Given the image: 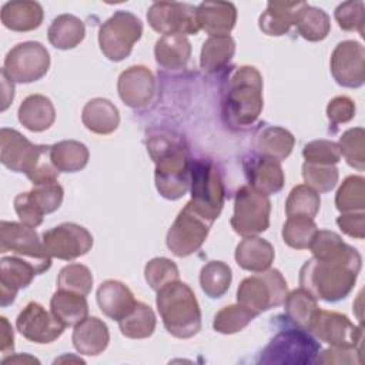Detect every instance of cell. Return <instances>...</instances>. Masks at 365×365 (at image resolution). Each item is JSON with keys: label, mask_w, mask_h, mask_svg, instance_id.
Segmentation results:
<instances>
[{"label": "cell", "mask_w": 365, "mask_h": 365, "mask_svg": "<svg viewBox=\"0 0 365 365\" xmlns=\"http://www.w3.org/2000/svg\"><path fill=\"white\" fill-rule=\"evenodd\" d=\"M16 361H20V362H37L38 364V361L36 359V358H33V356H30V355H20V356H9V358H3V362L6 364V362H16Z\"/></svg>", "instance_id": "obj_57"}, {"label": "cell", "mask_w": 365, "mask_h": 365, "mask_svg": "<svg viewBox=\"0 0 365 365\" xmlns=\"http://www.w3.org/2000/svg\"><path fill=\"white\" fill-rule=\"evenodd\" d=\"M341 155L345 157L346 163L364 171L365 168V131L362 127H355L346 130L339 138Z\"/></svg>", "instance_id": "obj_44"}, {"label": "cell", "mask_w": 365, "mask_h": 365, "mask_svg": "<svg viewBox=\"0 0 365 365\" xmlns=\"http://www.w3.org/2000/svg\"><path fill=\"white\" fill-rule=\"evenodd\" d=\"M319 344L305 329L279 331L262 349L259 362L282 365H305L317 361Z\"/></svg>", "instance_id": "obj_8"}, {"label": "cell", "mask_w": 365, "mask_h": 365, "mask_svg": "<svg viewBox=\"0 0 365 365\" xmlns=\"http://www.w3.org/2000/svg\"><path fill=\"white\" fill-rule=\"evenodd\" d=\"M1 23L13 31H30L43 21V7L37 1L16 0L7 1L1 7Z\"/></svg>", "instance_id": "obj_26"}, {"label": "cell", "mask_w": 365, "mask_h": 365, "mask_svg": "<svg viewBox=\"0 0 365 365\" xmlns=\"http://www.w3.org/2000/svg\"><path fill=\"white\" fill-rule=\"evenodd\" d=\"M157 309L165 329L175 338H191L201 329V311L192 289L180 279L157 291Z\"/></svg>", "instance_id": "obj_5"}, {"label": "cell", "mask_w": 365, "mask_h": 365, "mask_svg": "<svg viewBox=\"0 0 365 365\" xmlns=\"http://www.w3.org/2000/svg\"><path fill=\"white\" fill-rule=\"evenodd\" d=\"M331 73L335 81L348 88H358L365 81V50L354 40L336 44L331 56Z\"/></svg>", "instance_id": "obj_17"}, {"label": "cell", "mask_w": 365, "mask_h": 365, "mask_svg": "<svg viewBox=\"0 0 365 365\" xmlns=\"http://www.w3.org/2000/svg\"><path fill=\"white\" fill-rule=\"evenodd\" d=\"M327 115L332 125L346 123L355 115V104L351 98L345 96H338L328 103Z\"/></svg>", "instance_id": "obj_52"}, {"label": "cell", "mask_w": 365, "mask_h": 365, "mask_svg": "<svg viewBox=\"0 0 365 365\" xmlns=\"http://www.w3.org/2000/svg\"><path fill=\"white\" fill-rule=\"evenodd\" d=\"M200 30L211 36H230L237 21V9L230 1H202L197 7Z\"/></svg>", "instance_id": "obj_22"}, {"label": "cell", "mask_w": 365, "mask_h": 365, "mask_svg": "<svg viewBox=\"0 0 365 365\" xmlns=\"http://www.w3.org/2000/svg\"><path fill=\"white\" fill-rule=\"evenodd\" d=\"M339 228L349 237L362 240L365 237V214L364 211L344 212L336 218Z\"/></svg>", "instance_id": "obj_53"}, {"label": "cell", "mask_w": 365, "mask_h": 365, "mask_svg": "<svg viewBox=\"0 0 365 365\" xmlns=\"http://www.w3.org/2000/svg\"><path fill=\"white\" fill-rule=\"evenodd\" d=\"M143 34L138 17L125 10L115 11L98 31V44L103 54L111 61H121L130 56L133 46Z\"/></svg>", "instance_id": "obj_9"}, {"label": "cell", "mask_w": 365, "mask_h": 365, "mask_svg": "<svg viewBox=\"0 0 365 365\" xmlns=\"http://www.w3.org/2000/svg\"><path fill=\"white\" fill-rule=\"evenodd\" d=\"M37 275L36 268L16 255L0 259V304L7 307L14 302L17 291L26 288Z\"/></svg>", "instance_id": "obj_20"}, {"label": "cell", "mask_w": 365, "mask_h": 365, "mask_svg": "<svg viewBox=\"0 0 365 365\" xmlns=\"http://www.w3.org/2000/svg\"><path fill=\"white\" fill-rule=\"evenodd\" d=\"M1 111H4L10 103L13 101L14 97V87H13V81L7 77V74L1 70Z\"/></svg>", "instance_id": "obj_56"}, {"label": "cell", "mask_w": 365, "mask_h": 365, "mask_svg": "<svg viewBox=\"0 0 365 365\" xmlns=\"http://www.w3.org/2000/svg\"><path fill=\"white\" fill-rule=\"evenodd\" d=\"M120 98L133 108L147 106L155 91V80L153 73L144 66H131L124 70L117 81Z\"/></svg>", "instance_id": "obj_19"}, {"label": "cell", "mask_w": 365, "mask_h": 365, "mask_svg": "<svg viewBox=\"0 0 365 365\" xmlns=\"http://www.w3.org/2000/svg\"><path fill=\"white\" fill-rule=\"evenodd\" d=\"M235 53V41L231 36H211L201 48L200 66L205 73L222 70Z\"/></svg>", "instance_id": "obj_34"}, {"label": "cell", "mask_w": 365, "mask_h": 365, "mask_svg": "<svg viewBox=\"0 0 365 365\" xmlns=\"http://www.w3.org/2000/svg\"><path fill=\"white\" fill-rule=\"evenodd\" d=\"M110 342L107 325L97 317H87L74 327L73 345L81 355H98Z\"/></svg>", "instance_id": "obj_24"}, {"label": "cell", "mask_w": 365, "mask_h": 365, "mask_svg": "<svg viewBox=\"0 0 365 365\" xmlns=\"http://www.w3.org/2000/svg\"><path fill=\"white\" fill-rule=\"evenodd\" d=\"M257 315L241 304L224 307L215 314L212 327L220 334H235L244 329Z\"/></svg>", "instance_id": "obj_43"}, {"label": "cell", "mask_w": 365, "mask_h": 365, "mask_svg": "<svg viewBox=\"0 0 365 365\" xmlns=\"http://www.w3.org/2000/svg\"><path fill=\"white\" fill-rule=\"evenodd\" d=\"M97 302L106 317L120 321L130 314L137 301L125 284L107 279L97 289Z\"/></svg>", "instance_id": "obj_23"}, {"label": "cell", "mask_w": 365, "mask_h": 365, "mask_svg": "<svg viewBox=\"0 0 365 365\" xmlns=\"http://www.w3.org/2000/svg\"><path fill=\"white\" fill-rule=\"evenodd\" d=\"M244 170L250 181L248 185L265 195L277 194L284 187L282 167L274 158L264 155L248 157L244 160Z\"/></svg>", "instance_id": "obj_21"}, {"label": "cell", "mask_w": 365, "mask_h": 365, "mask_svg": "<svg viewBox=\"0 0 365 365\" xmlns=\"http://www.w3.org/2000/svg\"><path fill=\"white\" fill-rule=\"evenodd\" d=\"M231 279V268L222 261H210L201 268L200 272L201 289L210 298L222 297L228 291Z\"/></svg>", "instance_id": "obj_39"}, {"label": "cell", "mask_w": 365, "mask_h": 365, "mask_svg": "<svg viewBox=\"0 0 365 365\" xmlns=\"http://www.w3.org/2000/svg\"><path fill=\"white\" fill-rule=\"evenodd\" d=\"M43 244L50 257L71 261L86 255L93 247V235L81 225L63 222L43 234Z\"/></svg>", "instance_id": "obj_16"}, {"label": "cell", "mask_w": 365, "mask_h": 365, "mask_svg": "<svg viewBox=\"0 0 365 365\" xmlns=\"http://www.w3.org/2000/svg\"><path fill=\"white\" fill-rule=\"evenodd\" d=\"M302 175L305 185L318 194L331 191L338 182V170L332 164H314L305 161L302 165Z\"/></svg>", "instance_id": "obj_46"}, {"label": "cell", "mask_w": 365, "mask_h": 365, "mask_svg": "<svg viewBox=\"0 0 365 365\" xmlns=\"http://www.w3.org/2000/svg\"><path fill=\"white\" fill-rule=\"evenodd\" d=\"M17 331L29 341L36 344H50L56 341L64 331V325L46 311L38 302H29L17 315Z\"/></svg>", "instance_id": "obj_18"}, {"label": "cell", "mask_w": 365, "mask_h": 365, "mask_svg": "<svg viewBox=\"0 0 365 365\" xmlns=\"http://www.w3.org/2000/svg\"><path fill=\"white\" fill-rule=\"evenodd\" d=\"M58 289L87 295L93 287L91 271L83 264H68L61 268L57 278Z\"/></svg>", "instance_id": "obj_45"}, {"label": "cell", "mask_w": 365, "mask_h": 365, "mask_svg": "<svg viewBox=\"0 0 365 365\" xmlns=\"http://www.w3.org/2000/svg\"><path fill=\"white\" fill-rule=\"evenodd\" d=\"M275 258L274 247L264 238L245 237L235 248L237 264L247 271L261 272L271 267Z\"/></svg>", "instance_id": "obj_25"}, {"label": "cell", "mask_w": 365, "mask_h": 365, "mask_svg": "<svg viewBox=\"0 0 365 365\" xmlns=\"http://www.w3.org/2000/svg\"><path fill=\"white\" fill-rule=\"evenodd\" d=\"M53 315L64 327H76L87 318L88 304L86 295L76 294L66 289H58L53 294L50 301Z\"/></svg>", "instance_id": "obj_31"}, {"label": "cell", "mask_w": 365, "mask_h": 365, "mask_svg": "<svg viewBox=\"0 0 365 365\" xmlns=\"http://www.w3.org/2000/svg\"><path fill=\"white\" fill-rule=\"evenodd\" d=\"M147 150L155 164V187L167 200L181 198L190 188V157L185 145L170 133L150 135Z\"/></svg>", "instance_id": "obj_2"}, {"label": "cell", "mask_w": 365, "mask_h": 365, "mask_svg": "<svg viewBox=\"0 0 365 365\" xmlns=\"http://www.w3.org/2000/svg\"><path fill=\"white\" fill-rule=\"evenodd\" d=\"M157 63L167 70L184 68L191 56V44L185 36L164 34L154 47Z\"/></svg>", "instance_id": "obj_29"}, {"label": "cell", "mask_w": 365, "mask_h": 365, "mask_svg": "<svg viewBox=\"0 0 365 365\" xmlns=\"http://www.w3.org/2000/svg\"><path fill=\"white\" fill-rule=\"evenodd\" d=\"M318 228L314 220L305 217H289L282 227L284 242L294 250L309 248Z\"/></svg>", "instance_id": "obj_41"}, {"label": "cell", "mask_w": 365, "mask_h": 365, "mask_svg": "<svg viewBox=\"0 0 365 365\" xmlns=\"http://www.w3.org/2000/svg\"><path fill=\"white\" fill-rule=\"evenodd\" d=\"M48 67L47 48L38 41H24L7 53L1 70L14 83H33L44 77Z\"/></svg>", "instance_id": "obj_13"}, {"label": "cell", "mask_w": 365, "mask_h": 365, "mask_svg": "<svg viewBox=\"0 0 365 365\" xmlns=\"http://www.w3.org/2000/svg\"><path fill=\"white\" fill-rule=\"evenodd\" d=\"M147 20L153 30L163 34H197V7L178 1H157L147 11Z\"/></svg>", "instance_id": "obj_15"}, {"label": "cell", "mask_w": 365, "mask_h": 365, "mask_svg": "<svg viewBox=\"0 0 365 365\" xmlns=\"http://www.w3.org/2000/svg\"><path fill=\"white\" fill-rule=\"evenodd\" d=\"M86 36L84 23L73 14L57 16L48 30L47 37L51 46L60 50H68L78 46Z\"/></svg>", "instance_id": "obj_33"}, {"label": "cell", "mask_w": 365, "mask_h": 365, "mask_svg": "<svg viewBox=\"0 0 365 365\" xmlns=\"http://www.w3.org/2000/svg\"><path fill=\"white\" fill-rule=\"evenodd\" d=\"M321 207V198L317 191L305 184L294 187L285 202L287 217H305L314 220Z\"/></svg>", "instance_id": "obj_40"}, {"label": "cell", "mask_w": 365, "mask_h": 365, "mask_svg": "<svg viewBox=\"0 0 365 365\" xmlns=\"http://www.w3.org/2000/svg\"><path fill=\"white\" fill-rule=\"evenodd\" d=\"M222 117L231 127H247L262 110V77L252 66L234 67L221 88Z\"/></svg>", "instance_id": "obj_3"}, {"label": "cell", "mask_w": 365, "mask_h": 365, "mask_svg": "<svg viewBox=\"0 0 365 365\" xmlns=\"http://www.w3.org/2000/svg\"><path fill=\"white\" fill-rule=\"evenodd\" d=\"M19 121L30 131L40 133L50 128L56 120V110L48 97L31 94L19 107Z\"/></svg>", "instance_id": "obj_27"}, {"label": "cell", "mask_w": 365, "mask_h": 365, "mask_svg": "<svg viewBox=\"0 0 365 365\" xmlns=\"http://www.w3.org/2000/svg\"><path fill=\"white\" fill-rule=\"evenodd\" d=\"M304 1H269L259 16V29L268 36H282L295 23L298 9Z\"/></svg>", "instance_id": "obj_30"}, {"label": "cell", "mask_w": 365, "mask_h": 365, "mask_svg": "<svg viewBox=\"0 0 365 365\" xmlns=\"http://www.w3.org/2000/svg\"><path fill=\"white\" fill-rule=\"evenodd\" d=\"M364 11L365 4L362 0H349L341 3L335 9V20L342 30L346 31H359L364 34Z\"/></svg>", "instance_id": "obj_48"}, {"label": "cell", "mask_w": 365, "mask_h": 365, "mask_svg": "<svg viewBox=\"0 0 365 365\" xmlns=\"http://www.w3.org/2000/svg\"><path fill=\"white\" fill-rule=\"evenodd\" d=\"M358 349H346V348H338L332 346L331 349H327L322 352L321 356L317 358V362L319 364H352V362H361L359 359H355L354 354H359Z\"/></svg>", "instance_id": "obj_54"}, {"label": "cell", "mask_w": 365, "mask_h": 365, "mask_svg": "<svg viewBox=\"0 0 365 365\" xmlns=\"http://www.w3.org/2000/svg\"><path fill=\"white\" fill-rule=\"evenodd\" d=\"M51 161L58 171L77 173L88 163L87 147L76 140H64L51 145Z\"/></svg>", "instance_id": "obj_36"}, {"label": "cell", "mask_w": 365, "mask_h": 365, "mask_svg": "<svg viewBox=\"0 0 365 365\" xmlns=\"http://www.w3.org/2000/svg\"><path fill=\"white\" fill-rule=\"evenodd\" d=\"M308 331L331 346L361 351L364 339L362 327L354 325L346 315L339 312L318 309Z\"/></svg>", "instance_id": "obj_14"}, {"label": "cell", "mask_w": 365, "mask_h": 365, "mask_svg": "<svg viewBox=\"0 0 365 365\" xmlns=\"http://www.w3.org/2000/svg\"><path fill=\"white\" fill-rule=\"evenodd\" d=\"M190 190L192 207L214 222L224 205V182L218 168L210 160H195L190 167Z\"/></svg>", "instance_id": "obj_6"}, {"label": "cell", "mask_w": 365, "mask_h": 365, "mask_svg": "<svg viewBox=\"0 0 365 365\" xmlns=\"http://www.w3.org/2000/svg\"><path fill=\"white\" fill-rule=\"evenodd\" d=\"M294 26L297 27L298 34L305 40L321 41L328 36L331 21L324 10L312 7L304 1L297 11Z\"/></svg>", "instance_id": "obj_35"}, {"label": "cell", "mask_w": 365, "mask_h": 365, "mask_svg": "<svg viewBox=\"0 0 365 365\" xmlns=\"http://www.w3.org/2000/svg\"><path fill=\"white\" fill-rule=\"evenodd\" d=\"M294 143V135L282 127L267 125L255 134V148L258 154L277 161L285 160L291 154Z\"/></svg>", "instance_id": "obj_32"}, {"label": "cell", "mask_w": 365, "mask_h": 365, "mask_svg": "<svg viewBox=\"0 0 365 365\" xmlns=\"http://www.w3.org/2000/svg\"><path fill=\"white\" fill-rule=\"evenodd\" d=\"M51 145H37L17 130H0V161L14 173H24L34 184L56 182L58 170L51 161Z\"/></svg>", "instance_id": "obj_4"}, {"label": "cell", "mask_w": 365, "mask_h": 365, "mask_svg": "<svg viewBox=\"0 0 365 365\" xmlns=\"http://www.w3.org/2000/svg\"><path fill=\"white\" fill-rule=\"evenodd\" d=\"M144 277L147 284L154 291H160L167 284L177 281L180 274H178L177 265L171 259L164 257H157L147 262L144 268Z\"/></svg>", "instance_id": "obj_47"}, {"label": "cell", "mask_w": 365, "mask_h": 365, "mask_svg": "<svg viewBox=\"0 0 365 365\" xmlns=\"http://www.w3.org/2000/svg\"><path fill=\"white\" fill-rule=\"evenodd\" d=\"M335 205L341 212L364 211L365 180L359 175L346 177L336 192Z\"/></svg>", "instance_id": "obj_42"}, {"label": "cell", "mask_w": 365, "mask_h": 365, "mask_svg": "<svg viewBox=\"0 0 365 365\" xmlns=\"http://www.w3.org/2000/svg\"><path fill=\"white\" fill-rule=\"evenodd\" d=\"M14 334L7 318H0V349L4 355L13 354L14 349Z\"/></svg>", "instance_id": "obj_55"}, {"label": "cell", "mask_w": 365, "mask_h": 365, "mask_svg": "<svg viewBox=\"0 0 365 365\" xmlns=\"http://www.w3.org/2000/svg\"><path fill=\"white\" fill-rule=\"evenodd\" d=\"M81 121L91 133L106 135L117 130L120 124V114L110 100L97 97L84 106Z\"/></svg>", "instance_id": "obj_28"}, {"label": "cell", "mask_w": 365, "mask_h": 365, "mask_svg": "<svg viewBox=\"0 0 365 365\" xmlns=\"http://www.w3.org/2000/svg\"><path fill=\"white\" fill-rule=\"evenodd\" d=\"M14 210L17 217L20 218V221L29 227H37L43 222V214L41 211L36 207V204L33 202L29 191L27 192H20L16 195L14 198Z\"/></svg>", "instance_id": "obj_51"}, {"label": "cell", "mask_w": 365, "mask_h": 365, "mask_svg": "<svg viewBox=\"0 0 365 365\" xmlns=\"http://www.w3.org/2000/svg\"><path fill=\"white\" fill-rule=\"evenodd\" d=\"M33 202L41 211V214H50L56 211L63 201V187L56 182L38 184L29 191Z\"/></svg>", "instance_id": "obj_49"}, {"label": "cell", "mask_w": 365, "mask_h": 365, "mask_svg": "<svg viewBox=\"0 0 365 365\" xmlns=\"http://www.w3.org/2000/svg\"><path fill=\"white\" fill-rule=\"evenodd\" d=\"M284 304H285V312L288 318L294 324H297L299 328L308 331L314 315L319 309L317 304V298L312 297L304 288H299L289 292Z\"/></svg>", "instance_id": "obj_38"}, {"label": "cell", "mask_w": 365, "mask_h": 365, "mask_svg": "<svg viewBox=\"0 0 365 365\" xmlns=\"http://www.w3.org/2000/svg\"><path fill=\"white\" fill-rule=\"evenodd\" d=\"M302 155L307 163L335 165L341 160V150L339 145L334 141L315 140L304 147Z\"/></svg>", "instance_id": "obj_50"}, {"label": "cell", "mask_w": 365, "mask_h": 365, "mask_svg": "<svg viewBox=\"0 0 365 365\" xmlns=\"http://www.w3.org/2000/svg\"><path fill=\"white\" fill-rule=\"evenodd\" d=\"M288 295L287 281L278 269H265L241 281L237 301L255 315L284 304Z\"/></svg>", "instance_id": "obj_7"}, {"label": "cell", "mask_w": 365, "mask_h": 365, "mask_svg": "<svg viewBox=\"0 0 365 365\" xmlns=\"http://www.w3.org/2000/svg\"><path fill=\"white\" fill-rule=\"evenodd\" d=\"M212 222L204 218L188 201L167 232V247L177 257H188L204 244Z\"/></svg>", "instance_id": "obj_12"}, {"label": "cell", "mask_w": 365, "mask_h": 365, "mask_svg": "<svg viewBox=\"0 0 365 365\" xmlns=\"http://www.w3.org/2000/svg\"><path fill=\"white\" fill-rule=\"evenodd\" d=\"M120 331L124 336L131 339H143L153 335L155 329L154 311L143 302H135L134 308L118 321Z\"/></svg>", "instance_id": "obj_37"}, {"label": "cell", "mask_w": 365, "mask_h": 365, "mask_svg": "<svg viewBox=\"0 0 365 365\" xmlns=\"http://www.w3.org/2000/svg\"><path fill=\"white\" fill-rule=\"evenodd\" d=\"M361 262L359 252L351 245L331 257H312L299 271L301 288L317 299L328 302L344 299L355 285Z\"/></svg>", "instance_id": "obj_1"}, {"label": "cell", "mask_w": 365, "mask_h": 365, "mask_svg": "<svg viewBox=\"0 0 365 365\" xmlns=\"http://www.w3.org/2000/svg\"><path fill=\"white\" fill-rule=\"evenodd\" d=\"M13 252L16 257L30 262L37 274L51 267V257L40 241L33 227L23 222L1 221L0 222V252Z\"/></svg>", "instance_id": "obj_10"}, {"label": "cell", "mask_w": 365, "mask_h": 365, "mask_svg": "<svg viewBox=\"0 0 365 365\" xmlns=\"http://www.w3.org/2000/svg\"><path fill=\"white\" fill-rule=\"evenodd\" d=\"M269 212L268 195L251 185H242L235 195L231 227L241 237H255L269 227Z\"/></svg>", "instance_id": "obj_11"}]
</instances>
